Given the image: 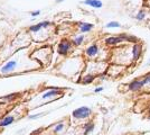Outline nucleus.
Segmentation results:
<instances>
[{
	"instance_id": "nucleus-13",
	"label": "nucleus",
	"mask_w": 150,
	"mask_h": 135,
	"mask_svg": "<svg viewBox=\"0 0 150 135\" xmlns=\"http://www.w3.org/2000/svg\"><path fill=\"white\" fill-rule=\"evenodd\" d=\"M122 39H123V41H127V42H132V43H134V44H137L138 42H139V39L136 37V36H132V35H129V34H121L120 35Z\"/></svg>"
},
{
	"instance_id": "nucleus-25",
	"label": "nucleus",
	"mask_w": 150,
	"mask_h": 135,
	"mask_svg": "<svg viewBox=\"0 0 150 135\" xmlns=\"http://www.w3.org/2000/svg\"><path fill=\"white\" fill-rule=\"evenodd\" d=\"M63 0H57V2H62Z\"/></svg>"
},
{
	"instance_id": "nucleus-11",
	"label": "nucleus",
	"mask_w": 150,
	"mask_h": 135,
	"mask_svg": "<svg viewBox=\"0 0 150 135\" xmlns=\"http://www.w3.org/2000/svg\"><path fill=\"white\" fill-rule=\"evenodd\" d=\"M83 4L94 7V8H101L102 5H103L102 1H100V0H85V1H83Z\"/></svg>"
},
{
	"instance_id": "nucleus-2",
	"label": "nucleus",
	"mask_w": 150,
	"mask_h": 135,
	"mask_svg": "<svg viewBox=\"0 0 150 135\" xmlns=\"http://www.w3.org/2000/svg\"><path fill=\"white\" fill-rule=\"evenodd\" d=\"M69 49H71V42L69 39H62L58 44V49L57 51L61 55H66L69 53Z\"/></svg>"
},
{
	"instance_id": "nucleus-4",
	"label": "nucleus",
	"mask_w": 150,
	"mask_h": 135,
	"mask_svg": "<svg viewBox=\"0 0 150 135\" xmlns=\"http://www.w3.org/2000/svg\"><path fill=\"white\" fill-rule=\"evenodd\" d=\"M141 53H142V46H141V44L137 43V44H134L132 46V58H133L134 61L139 60V58L141 56Z\"/></svg>"
},
{
	"instance_id": "nucleus-5",
	"label": "nucleus",
	"mask_w": 150,
	"mask_h": 135,
	"mask_svg": "<svg viewBox=\"0 0 150 135\" xmlns=\"http://www.w3.org/2000/svg\"><path fill=\"white\" fill-rule=\"evenodd\" d=\"M104 41H105V44H108V45H117V44H119V43L125 42L121 36H110V37L105 39Z\"/></svg>"
},
{
	"instance_id": "nucleus-12",
	"label": "nucleus",
	"mask_w": 150,
	"mask_h": 135,
	"mask_svg": "<svg viewBox=\"0 0 150 135\" xmlns=\"http://www.w3.org/2000/svg\"><path fill=\"white\" fill-rule=\"evenodd\" d=\"M80 31L82 33H88L90 32L92 28L94 27L93 24H88V23H80Z\"/></svg>"
},
{
	"instance_id": "nucleus-20",
	"label": "nucleus",
	"mask_w": 150,
	"mask_h": 135,
	"mask_svg": "<svg viewBox=\"0 0 150 135\" xmlns=\"http://www.w3.org/2000/svg\"><path fill=\"white\" fill-rule=\"evenodd\" d=\"M16 95H17V94H11V95H9V96L2 97V98H0V99H1V100H11V99H13V98L16 97Z\"/></svg>"
},
{
	"instance_id": "nucleus-15",
	"label": "nucleus",
	"mask_w": 150,
	"mask_h": 135,
	"mask_svg": "<svg viewBox=\"0 0 150 135\" xmlns=\"http://www.w3.org/2000/svg\"><path fill=\"white\" fill-rule=\"evenodd\" d=\"M94 79H95V76H92V74H88V76L83 77V79H82V84H91V82H93Z\"/></svg>"
},
{
	"instance_id": "nucleus-24",
	"label": "nucleus",
	"mask_w": 150,
	"mask_h": 135,
	"mask_svg": "<svg viewBox=\"0 0 150 135\" xmlns=\"http://www.w3.org/2000/svg\"><path fill=\"white\" fill-rule=\"evenodd\" d=\"M42 132V129H36L34 133H33V135H35V134H38V133H40Z\"/></svg>"
},
{
	"instance_id": "nucleus-17",
	"label": "nucleus",
	"mask_w": 150,
	"mask_h": 135,
	"mask_svg": "<svg viewBox=\"0 0 150 135\" xmlns=\"http://www.w3.org/2000/svg\"><path fill=\"white\" fill-rule=\"evenodd\" d=\"M144 18H146V14H144V11H142V10H140V11L136 15V19L137 20H144Z\"/></svg>"
},
{
	"instance_id": "nucleus-26",
	"label": "nucleus",
	"mask_w": 150,
	"mask_h": 135,
	"mask_svg": "<svg viewBox=\"0 0 150 135\" xmlns=\"http://www.w3.org/2000/svg\"><path fill=\"white\" fill-rule=\"evenodd\" d=\"M148 118H149V119H150V115H149V116H148Z\"/></svg>"
},
{
	"instance_id": "nucleus-1",
	"label": "nucleus",
	"mask_w": 150,
	"mask_h": 135,
	"mask_svg": "<svg viewBox=\"0 0 150 135\" xmlns=\"http://www.w3.org/2000/svg\"><path fill=\"white\" fill-rule=\"evenodd\" d=\"M72 115L74 118H77V119H84V118H88V116L92 115V109L83 106V107H80L77 109L73 110Z\"/></svg>"
},
{
	"instance_id": "nucleus-9",
	"label": "nucleus",
	"mask_w": 150,
	"mask_h": 135,
	"mask_svg": "<svg viewBox=\"0 0 150 135\" xmlns=\"http://www.w3.org/2000/svg\"><path fill=\"white\" fill-rule=\"evenodd\" d=\"M50 21H43V23H39V24H37V25L31 26L30 28H29V31H30V32H38L40 28L47 27V26H50Z\"/></svg>"
},
{
	"instance_id": "nucleus-18",
	"label": "nucleus",
	"mask_w": 150,
	"mask_h": 135,
	"mask_svg": "<svg viewBox=\"0 0 150 135\" xmlns=\"http://www.w3.org/2000/svg\"><path fill=\"white\" fill-rule=\"evenodd\" d=\"M83 39H84V36L81 35V36H79V37H76L75 39H73V44L74 45H81L82 42H83Z\"/></svg>"
},
{
	"instance_id": "nucleus-19",
	"label": "nucleus",
	"mask_w": 150,
	"mask_h": 135,
	"mask_svg": "<svg viewBox=\"0 0 150 135\" xmlns=\"http://www.w3.org/2000/svg\"><path fill=\"white\" fill-rule=\"evenodd\" d=\"M141 80H142V84H144V86L150 84V74H147V76L142 77V78H141Z\"/></svg>"
},
{
	"instance_id": "nucleus-3",
	"label": "nucleus",
	"mask_w": 150,
	"mask_h": 135,
	"mask_svg": "<svg viewBox=\"0 0 150 135\" xmlns=\"http://www.w3.org/2000/svg\"><path fill=\"white\" fill-rule=\"evenodd\" d=\"M144 86L142 84V80L141 79H133L131 82L129 84V89L131 90V91H139L140 89H142Z\"/></svg>"
},
{
	"instance_id": "nucleus-8",
	"label": "nucleus",
	"mask_w": 150,
	"mask_h": 135,
	"mask_svg": "<svg viewBox=\"0 0 150 135\" xmlns=\"http://www.w3.org/2000/svg\"><path fill=\"white\" fill-rule=\"evenodd\" d=\"M16 61H10V62H8L2 69H1V72L2 73H8V72H11V71L15 69V66H16Z\"/></svg>"
},
{
	"instance_id": "nucleus-22",
	"label": "nucleus",
	"mask_w": 150,
	"mask_h": 135,
	"mask_svg": "<svg viewBox=\"0 0 150 135\" xmlns=\"http://www.w3.org/2000/svg\"><path fill=\"white\" fill-rule=\"evenodd\" d=\"M40 14V10H36V11H33V13H30V15L33 16V17H36V16H38Z\"/></svg>"
},
{
	"instance_id": "nucleus-14",
	"label": "nucleus",
	"mask_w": 150,
	"mask_h": 135,
	"mask_svg": "<svg viewBox=\"0 0 150 135\" xmlns=\"http://www.w3.org/2000/svg\"><path fill=\"white\" fill-rule=\"evenodd\" d=\"M94 129V123L93 122H88L84 125V135H88V133H91Z\"/></svg>"
},
{
	"instance_id": "nucleus-16",
	"label": "nucleus",
	"mask_w": 150,
	"mask_h": 135,
	"mask_svg": "<svg viewBox=\"0 0 150 135\" xmlns=\"http://www.w3.org/2000/svg\"><path fill=\"white\" fill-rule=\"evenodd\" d=\"M105 27L106 28H119V27H121V24L118 21H110L106 24Z\"/></svg>"
},
{
	"instance_id": "nucleus-7",
	"label": "nucleus",
	"mask_w": 150,
	"mask_h": 135,
	"mask_svg": "<svg viewBox=\"0 0 150 135\" xmlns=\"http://www.w3.org/2000/svg\"><path fill=\"white\" fill-rule=\"evenodd\" d=\"M59 95H62V91H61L59 89H57V88H53L50 91L45 92L44 95H43V98H44V99H46V98H50V97L59 96Z\"/></svg>"
},
{
	"instance_id": "nucleus-6",
	"label": "nucleus",
	"mask_w": 150,
	"mask_h": 135,
	"mask_svg": "<svg viewBox=\"0 0 150 135\" xmlns=\"http://www.w3.org/2000/svg\"><path fill=\"white\" fill-rule=\"evenodd\" d=\"M85 53H86V55L90 56V58L95 56V55L99 53V47H98V45L92 44L91 46H88V49H86V51H85Z\"/></svg>"
},
{
	"instance_id": "nucleus-21",
	"label": "nucleus",
	"mask_w": 150,
	"mask_h": 135,
	"mask_svg": "<svg viewBox=\"0 0 150 135\" xmlns=\"http://www.w3.org/2000/svg\"><path fill=\"white\" fill-rule=\"evenodd\" d=\"M63 127H64V124H63V123H59V124H57L56 126H55V129H54V131H55V132H61L63 129Z\"/></svg>"
},
{
	"instance_id": "nucleus-23",
	"label": "nucleus",
	"mask_w": 150,
	"mask_h": 135,
	"mask_svg": "<svg viewBox=\"0 0 150 135\" xmlns=\"http://www.w3.org/2000/svg\"><path fill=\"white\" fill-rule=\"evenodd\" d=\"M102 90H103V88H102V87H99V88H95L94 91H95V92H101Z\"/></svg>"
},
{
	"instance_id": "nucleus-10",
	"label": "nucleus",
	"mask_w": 150,
	"mask_h": 135,
	"mask_svg": "<svg viewBox=\"0 0 150 135\" xmlns=\"http://www.w3.org/2000/svg\"><path fill=\"white\" fill-rule=\"evenodd\" d=\"M13 121H15V118H13V116H7V117H5V118L0 119V126H1V127L8 126V125L13 124Z\"/></svg>"
}]
</instances>
